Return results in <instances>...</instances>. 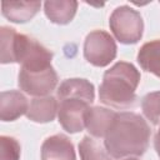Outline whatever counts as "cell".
Instances as JSON below:
<instances>
[{
  "label": "cell",
  "instance_id": "cell-19",
  "mask_svg": "<svg viewBox=\"0 0 160 160\" xmlns=\"http://www.w3.org/2000/svg\"><path fill=\"white\" fill-rule=\"evenodd\" d=\"M154 148L156 150V154L160 158V128H159V130H158V132L155 135V139H154Z\"/></svg>",
  "mask_w": 160,
  "mask_h": 160
},
{
  "label": "cell",
  "instance_id": "cell-13",
  "mask_svg": "<svg viewBox=\"0 0 160 160\" xmlns=\"http://www.w3.org/2000/svg\"><path fill=\"white\" fill-rule=\"evenodd\" d=\"M78 10V1L75 0H50L44 2V11L46 18L58 25L69 24Z\"/></svg>",
  "mask_w": 160,
  "mask_h": 160
},
{
  "label": "cell",
  "instance_id": "cell-10",
  "mask_svg": "<svg viewBox=\"0 0 160 160\" xmlns=\"http://www.w3.org/2000/svg\"><path fill=\"white\" fill-rule=\"evenodd\" d=\"M115 115L116 112L114 110L101 106H92L86 112L85 128L92 138H105L106 131L112 122Z\"/></svg>",
  "mask_w": 160,
  "mask_h": 160
},
{
  "label": "cell",
  "instance_id": "cell-3",
  "mask_svg": "<svg viewBox=\"0 0 160 160\" xmlns=\"http://www.w3.org/2000/svg\"><path fill=\"white\" fill-rule=\"evenodd\" d=\"M109 26L118 41L121 44H136L144 31V21L140 12L128 5L116 8L109 19Z\"/></svg>",
  "mask_w": 160,
  "mask_h": 160
},
{
  "label": "cell",
  "instance_id": "cell-8",
  "mask_svg": "<svg viewBox=\"0 0 160 160\" xmlns=\"http://www.w3.org/2000/svg\"><path fill=\"white\" fill-rule=\"evenodd\" d=\"M41 160H76L72 142L62 134L49 136L41 145Z\"/></svg>",
  "mask_w": 160,
  "mask_h": 160
},
{
  "label": "cell",
  "instance_id": "cell-15",
  "mask_svg": "<svg viewBox=\"0 0 160 160\" xmlns=\"http://www.w3.org/2000/svg\"><path fill=\"white\" fill-rule=\"evenodd\" d=\"M80 160H111L105 146L91 136H84L79 144Z\"/></svg>",
  "mask_w": 160,
  "mask_h": 160
},
{
  "label": "cell",
  "instance_id": "cell-16",
  "mask_svg": "<svg viewBox=\"0 0 160 160\" xmlns=\"http://www.w3.org/2000/svg\"><path fill=\"white\" fill-rule=\"evenodd\" d=\"M141 109L144 116L152 125H158L160 122V91L146 94L141 100Z\"/></svg>",
  "mask_w": 160,
  "mask_h": 160
},
{
  "label": "cell",
  "instance_id": "cell-9",
  "mask_svg": "<svg viewBox=\"0 0 160 160\" xmlns=\"http://www.w3.org/2000/svg\"><path fill=\"white\" fill-rule=\"evenodd\" d=\"M56 99H81L91 105L95 99V89L94 85L86 79H66L58 88Z\"/></svg>",
  "mask_w": 160,
  "mask_h": 160
},
{
  "label": "cell",
  "instance_id": "cell-6",
  "mask_svg": "<svg viewBox=\"0 0 160 160\" xmlns=\"http://www.w3.org/2000/svg\"><path fill=\"white\" fill-rule=\"evenodd\" d=\"M58 118L62 129L70 134L80 132L85 129V116L90 104L81 99L58 100Z\"/></svg>",
  "mask_w": 160,
  "mask_h": 160
},
{
  "label": "cell",
  "instance_id": "cell-17",
  "mask_svg": "<svg viewBox=\"0 0 160 160\" xmlns=\"http://www.w3.org/2000/svg\"><path fill=\"white\" fill-rule=\"evenodd\" d=\"M16 30L9 26H1L0 29V62L10 64L12 60V48L16 36Z\"/></svg>",
  "mask_w": 160,
  "mask_h": 160
},
{
  "label": "cell",
  "instance_id": "cell-18",
  "mask_svg": "<svg viewBox=\"0 0 160 160\" xmlns=\"http://www.w3.org/2000/svg\"><path fill=\"white\" fill-rule=\"evenodd\" d=\"M21 148L19 141L12 136H0V160H19Z\"/></svg>",
  "mask_w": 160,
  "mask_h": 160
},
{
  "label": "cell",
  "instance_id": "cell-5",
  "mask_svg": "<svg viewBox=\"0 0 160 160\" xmlns=\"http://www.w3.org/2000/svg\"><path fill=\"white\" fill-rule=\"evenodd\" d=\"M20 89L35 98L49 96L58 85V74L52 65L41 69H24L19 71Z\"/></svg>",
  "mask_w": 160,
  "mask_h": 160
},
{
  "label": "cell",
  "instance_id": "cell-7",
  "mask_svg": "<svg viewBox=\"0 0 160 160\" xmlns=\"http://www.w3.org/2000/svg\"><path fill=\"white\" fill-rule=\"evenodd\" d=\"M26 96L18 90L2 91L0 94V119L2 121H14L29 110Z\"/></svg>",
  "mask_w": 160,
  "mask_h": 160
},
{
  "label": "cell",
  "instance_id": "cell-20",
  "mask_svg": "<svg viewBox=\"0 0 160 160\" xmlns=\"http://www.w3.org/2000/svg\"><path fill=\"white\" fill-rule=\"evenodd\" d=\"M122 160H139L136 158H126V159H122Z\"/></svg>",
  "mask_w": 160,
  "mask_h": 160
},
{
  "label": "cell",
  "instance_id": "cell-12",
  "mask_svg": "<svg viewBox=\"0 0 160 160\" xmlns=\"http://www.w3.org/2000/svg\"><path fill=\"white\" fill-rule=\"evenodd\" d=\"M40 1H10L1 4L2 15L16 24L30 21L40 10Z\"/></svg>",
  "mask_w": 160,
  "mask_h": 160
},
{
  "label": "cell",
  "instance_id": "cell-14",
  "mask_svg": "<svg viewBox=\"0 0 160 160\" xmlns=\"http://www.w3.org/2000/svg\"><path fill=\"white\" fill-rule=\"evenodd\" d=\"M138 62L141 69L160 79V39L145 42L138 52Z\"/></svg>",
  "mask_w": 160,
  "mask_h": 160
},
{
  "label": "cell",
  "instance_id": "cell-11",
  "mask_svg": "<svg viewBox=\"0 0 160 160\" xmlns=\"http://www.w3.org/2000/svg\"><path fill=\"white\" fill-rule=\"evenodd\" d=\"M59 109V101L54 96H42L35 98L30 101L26 118L34 122H50L55 119Z\"/></svg>",
  "mask_w": 160,
  "mask_h": 160
},
{
  "label": "cell",
  "instance_id": "cell-2",
  "mask_svg": "<svg viewBox=\"0 0 160 160\" xmlns=\"http://www.w3.org/2000/svg\"><path fill=\"white\" fill-rule=\"evenodd\" d=\"M139 70L130 62L118 61L105 71L99 88V100L114 109H130L136 104V88L140 82Z\"/></svg>",
  "mask_w": 160,
  "mask_h": 160
},
{
  "label": "cell",
  "instance_id": "cell-1",
  "mask_svg": "<svg viewBox=\"0 0 160 160\" xmlns=\"http://www.w3.org/2000/svg\"><path fill=\"white\" fill-rule=\"evenodd\" d=\"M151 136L146 120L131 111L116 112L104 138V146L114 159L141 156L149 148Z\"/></svg>",
  "mask_w": 160,
  "mask_h": 160
},
{
  "label": "cell",
  "instance_id": "cell-4",
  "mask_svg": "<svg viewBox=\"0 0 160 160\" xmlns=\"http://www.w3.org/2000/svg\"><path fill=\"white\" fill-rule=\"evenodd\" d=\"M116 50L114 38L104 30H94L85 38L84 58L94 66H108L116 58Z\"/></svg>",
  "mask_w": 160,
  "mask_h": 160
}]
</instances>
